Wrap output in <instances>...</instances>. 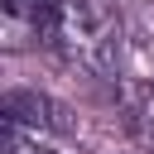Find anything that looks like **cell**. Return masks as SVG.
I'll return each instance as SVG.
<instances>
[{
    "instance_id": "6da1fadb",
    "label": "cell",
    "mask_w": 154,
    "mask_h": 154,
    "mask_svg": "<svg viewBox=\"0 0 154 154\" xmlns=\"http://www.w3.org/2000/svg\"><path fill=\"white\" fill-rule=\"evenodd\" d=\"M63 48L91 72H116L125 53L120 5L116 0H63Z\"/></svg>"
},
{
    "instance_id": "277c9868",
    "label": "cell",
    "mask_w": 154,
    "mask_h": 154,
    "mask_svg": "<svg viewBox=\"0 0 154 154\" xmlns=\"http://www.w3.org/2000/svg\"><path fill=\"white\" fill-rule=\"evenodd\" d=\"M5 154H58L43 135H29V130H14L5 125Z\"/></svg>"
},
{
    "instance_id": "3957f363",
    "label": "cell",
    "mask_w": 154,
    "mask_h": 154,
    "mask_svg": "<svg viewBox=\"0 0 154 154\" xmlns=\"http://www.w3.org/2000/svg\"><path fill=\"white\" fill-rule=\"evenodd\" d=\"M0 116H5V125L29 130V135H67L72 130L67 111L53 96H43V91H10L5 106H0Z\"/></svg>"
},
{
    "instance_id": "7a4b0ae2",
    "label": "cell",
    "mask_w": 154,
    "mask_h": 154,
    "mask_svg": "<svg viewBox=\"0 0 154 154\" xmlns=\"http://www.w3.org/2000/svg\"><path fill=\"white\" fill-rule=\"evenodd\" d=\"M10 48H48L63 43V0H0Z\"/></svg>"
}]
</instances>
